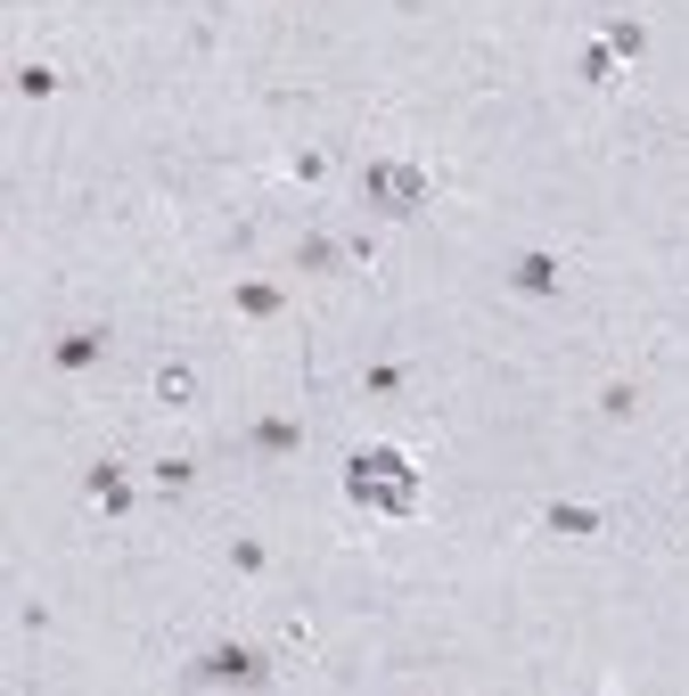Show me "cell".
Here are the masks:
<instances>
[{"mask_svg":"<svg viewBox=\"0 0 689 696\" xmlns=\"http://www.w3.org/2000/svg\"><path fill=\"white\" fill-rule=\"evenodd\" d=\"M361 197H370L378 214H419V205H428V172L403 165V156H370V165H361Z\"/></svg>","mask_w":689,"mask_h":696,"instance_id":"obj_2","label":"cell"},{"mask_svg":"<svg viewBox=\"0 0 689 696\" xmlns=\"http://www.w3.org/2000/svg\"><path fill=\"white\" fill-rule=\"evenodd\" d=\"M615 66H624V57H615L608 41H591V50H583V82H591V91H608V82H615Z\"/></svg>","mask_w":689,"mask_h":696,"instance_id":"obj_9","label":"cell"},{"mask_svg":"<svg viewBox=\"0 0 689 696\" xmlns=\"http://www.w3.org/2000/svg\"><path fill=\"white\" fill-rule=\"evenodd\" d=\"M99 352H107V336H99V328H66V336L50 345V361H58V369H91Z\"/></svg>","mask_w":689,"mask_h":696,"instance_id":"obj_5","label":"cell"},{"mask_svg":"<svg viewBox=\"0 0 689 696\" xmlns=\"http://www.w3.org/2000/svg\"><path fill=\"white\" fill-rule=\"evenodd\" d=\"M345 500L370 508V516H410V508H419V467H410V451H394V442L354 451V467H345Z\"/></svg>","mask_w":689,"mask_h":696,"instance_id":"obj_1","label":"cell"},{"mask_svg":"<svg viewBox=\"0 0 689 696\" xmlns=\"http://www.w3.org/2000/svg\"><path fill=\"white\" fill-rule=\"evenodd\" d=\"M599 41H608V50H615V57H640V50H649V34H640V25H633V17H615V25H608V34H599Z\"/></svg>","mask_w":689,"mask_h":696,"instance_id":"obj_10","label":"cell"},{"mask_svg":"<svg viewBox=\"0 0 689 696\" xmlns=\"http://www.w3.org/2000/svg\"><path fill=\"white\" fill-rule=\"evenodd\" d=\"M509 287H518V295H559V287H566V262H559V255H541V246H534V255H518Z\"/></svg>","mask_w":689,"mask_h":696,"instance_id":"obj_4","label":"cell"},{"mask_svg":"<svg viewBox=\"0 0 689 696\" xmlns=\"http://www.w3.org/2000/svg\"><path fill=\"white\" fill-rule=\"evenodd\" d=\"M599 410H608V418H633L640 394H633V385H608V394H599Z\"/></svg>","mask_w":689,"mask_h":696,"instance_id":"obj_14","label":"cell"},{"mask_svg":"<svg viewBox=\"0 0 689 696\" xmlns=\"http://www.w3.org/2000/svg\"><path fill=\"white\" fill-rule=\"evenodd\" d=\"M550 532H575V541H583V532H599V508H566V500H559V508H550Z\"/></svg>","mask_w":689,"mask_h":696,"instance_id":"obj_12","label":"cell"},{"mask_svg":"<svg viewBox=\"0 0 689 696\" xmlns=\"http://www.w3.org/2000/svg\"><path fill=\"white\" fill-rule=\"evenodd\" d=\"M345 262V246H329V239H304L296 246V271H336Z\"/></svg>","mask_w":689,"mask_h":696,"instance_id":"obj_11","label":"cell"},{"mask_svg":"<svg viewBox=\"0 0 689 696\" xmlns=\"http://www.w3.org/2000/svg\"><path fill=\"white\" fill-rule=\"evenodd\" d=\"M156 402H173V410H189V402H197V369H181V361H165V369H156Z\"/></svg>","mask_w":689,"mask_h":696,"instance_id":"obj_7","label":"cell"},{"mask_svg":"<svg viewBox=\"0 0 689 696\" xmlns=\"http://www.w3.org/2000/svg\"><path fill=\"white\" fill-rule=\"evenodd\" d=\"M91 500H99V508H131V484H124V467H115V459H99V467H91Z\"/></svg>","mask_w":689,"mask_h":696,"instance_id":"obj_6","label":"cell"},{"mask_svg":"<svg viewBox=\"0 0 689 696\" xmlns=\"http://www.w3.org/2000/svg\"><path fill=\"white\" fill-rule=\"evenodd\" d=\"M17 91H25V99H50V91H58V74H50V66H25V74H17Z\"/></svg>","mask_w":689,"mask_h":696,"instance_id":"obj_16","label":"cell"},{"mask_svg":"<svg viewBox=\"0 0 689 696\" xmlns=\"http://www.w3.org/2000/svg\"><path fill=\"white\" fill-rule=\"evenodd\" d=\"M239 312H255V320H271V312H280V287H239Z\"/></svg>","mask_w":689,"mask_h":696,"instance_id":"obj_13","label":"cell"},{"mask_svg":"<svg viewBox=\"0 0 689 696\" xmlns=\"http://www.w3.org/2000/svg\"><path fill=\"white\" fill-rule=\"evenodd\" d=\"M156 492H189V459H156Z\"/></svg>","mask_w":689,"mask_h":696,"instance_id":"obj_15","label":"cell"},{"mask_svg":"<svg viewBox=\"0 0 689 696\" xmlns=\"http://www.w3.org/2000/svg\"><path fill=\"white\" fill-rule=\"evenodd\" d=\"M296 442H304V426H296V418H263V426H255V451H271V459L296 451Z\"/></svg>","mask_w":689,"mask_h":696,"instance_id":"obj_8","label":"cell"},{"mask_svg":"<svg viewBox=\"0 0 689 696\" xmlns=\"http://www.w3.org/2000/svg\"><path fill=\"white\" fill-rule=\"evenodd\" d=\"M197 680H222V688H230V680H263V656H255V647H205V656H197Z\"/></svg>","mask_w":689,"mask_h":696,"instance_id":"obj_3","label":"cell"}]
</instances>
